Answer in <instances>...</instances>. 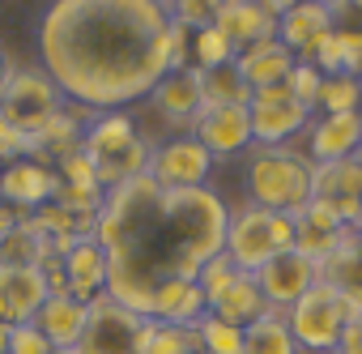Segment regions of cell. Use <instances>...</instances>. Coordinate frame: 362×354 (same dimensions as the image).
Listing matches in <instances>:
<instances>
[{
  "mask_svg": "<svg viewBox=\"0 0 362 354\" xmlns=\"http://www.w3.org/2000/svg\"><path fill=\"white\" fill-rule=\"evenodd\" d=\"M22 218H26V214H18L13 205H5V201H0V235H9V231L22 222Z\"/></svg>",
  "mask_w": 362,
  "mask_h": 354,
  "instance_id": "39",
  "label": "cell"
},
{
  "mask_svg": "<svg viewBox=\"0 0 362 354\" xmlns=\"http://www.w3.org/2000/svg\"><path fill=\"white\" fill-rule=\"evenodd\" d=\"M60 111H64V94L43 69H13L9 86L0 90V115H5L22 137L43 132Z\"/></svg>",
  "mask_w": 362,
  "mask_h": 354,
  "instance_id": "6",
  "label": "cell"
},
{
  "mask_svg": "<svg viewBox=\"0 0 362 354\" xmlns=\"http://www.w3.org/2000/svg\"><path fill=\"white\" fill-rule=\"evenodd\" d=\"M315 111H320V115H349V111H362V77H354V73L324 77L320 98H315Z\"/></svg>",
  "mask_w": 362,
  "mask_h": 354,
  "instance_id": "29",
  "label": "cell"
},
{
  "mask_svg": "<svg viewBox=\"0 0 362 354\" xmlns=\"http://www.w3.org/2000/svg\"><path fill=\"white\" fill-rule=\"evenodd\" d=\"M345 5H354V9H358V13H362V0H345Z\"/></svg>",
  "mask_w": 362,
  "mask_h": 354,
  "instance_id": "47",
  "label": "cell"
},
{
  "mask_svg": "<svg viewBox=\"0 0 362 354\" xmlns=\"http://www.w3.org/2000/svg\"><path fill=\"white\" fill-rule=\"evenodd\" d=\"M337 30V18L328 5H315V0H298L290 13L277 18V39L294 52V60H315L320 43Z\"/></svg>",
  "mask_w": 362,
  "mask_h": 354,
  "instance_id": "15",
  "label": "cell"
},
{
  "mask_svg": "<svg viewBox=\"0 0 362 354\" xmlns=\"http://www.w3.org/2000/svg\"><path fill=\"white\" fill-rule=\"evenodd\" d=\"M286 248H294V218L290 214H273V210H260V205H243V210L230 214L222 252L243 273H256L260 265H269Z\"/></svg>",
  "mask_w": 362,
  "mask_h": 354,
  "instance_id": "5",
  "label": "cell"
},
{
  "mask_svg": "<svg viewBox=\"0 0 362 354\" xmlns=\"http://www.w3.org/2000/svg\"><path fill=\"white\" fill-rule=\"evenodd\" d=\"M307 149H311V162H341V158H354L358 145H362V111H349V115H320L307 124Z\"/></svg>",
  "mask_w": 362,
  "mask_h": 354,
  "instance_id": "20",
  "label": "cell"
},
{
  "mask_svg": "<svg viewBox=\"0 0 362 354\" xmlns=\"http://www.w3.org/2000/svg\"><path fill=\"white\" fill-rule=\"evenodd\" d=\"M354 231H362V210H358V218H354Z\"/></svg>",
  "mask_w": 362,
  "mask_h": 354,
  "instance_id": "43",
  "label": "cell"
},
{
  "mask_svg": "<svg viewBox=\"0 0 362 354\" xmlns=\"http://www.w3.org/2000/svg\"><path fill=\"white\" fill-rule=\"evenodd\" d=\"M81 149L94 158L98 166V188H115L132 175H145L149 171V141L141 137L136 120L128 111H98L86 132H81Z\"/></svg>",
  "mask_w": 362,
  "mask_h": 354,
  "instance_id": "3",
  "label": "cell"
},
{
  "mask_svg": "<svg viewBox=\"0 0 362 354\" xmlns=\"http://www.w3.org/2000/svg\"><path fill=\"white\" fill-rule=\"evenodd\" d=\"M197 333H201V354H247L243 350V329H235L218 316H205L197 324Z\"/></svg>",
  "mask_w": 362,
  "mask_h": 354,
  "instance_id": "31",
  "label": "cell"
},
{
  "mask_svg": "<svg viewBox=\"0 0 362 354\" xmlns=\"http://www.w3.org/2000/svg\"><path fill=\"white\" fill-rule=\"evenodd\" d=\"M349 235H354V227H345V222H341L328 205H320V201H311V205L294 218V248H298L303 256H311L315 265L328 261Z\"/></svg>",
  "mask_w": 362,
  "mask_h": 354,
  "instance_id": "19",
  "label": "cell"
},
{
  "mask_svg": "<svg viewBox=\"0 0 362 354\" xmlns=\"http://www.w3.org/2000/svg\"><path fill=\"white\" fill-rule=\"evenodd\" d=\"M39 60L69 103L124 111L170 73V9L162 0H52Z\"/></svg>",
  "mask_w": 362,
  "mask_h": 354,
  "instance_id": "1",
  "label": "cell"
},
{
  "mask_svg": "<svg viewBox=\"0 0 362 354\" xmlns=\"http://www.w3.org/2000/svg\"><path fill=\"white\" fill-rule=\"evenodd\" d=\"M188 56H192V64H197V69H218V64H230L239 52H235V43H230L218 26H205V30H197V35H192Z\"/></svg>",
  "mask_w": 362,
  "mask_h": 354,
  "instance_id": "30",
  "label": "cell"
},
{
  "mask_svg": "<svg viewBox=\"0 0 362 354\" xmlns=\"http://www.w3.org/2000/svg\"><path fill=\"white\" fill-rule=\"evenodd\" d=\"M56 184H60V175L52 166H43L35 158H18L0 171V201L13 205L18 214H35V210L52 205Z\"/></svg>",
  "mask_w": 362,
  "mask_h": 354,
  "instance_id": "14",
  "label": "cell"
},
{
  "mask_svg": "<svg viewBox=\"0 0 362 354\" xmlns=\"http://www.w3.org/2000/svg\"><path fill=\"white\" fill-rule=\"evenodd\" d=\"M260 5H264L269 13H277V18H281V13H290V9L298 5V0H260Z\"/></svg>",
  "mask_w": 362,
  "mask_h": 354,
  "instance_id": "41",
  "label": "cell"
},
{
  "mask_svg": "<svg viewBox=\"0 0 362 354\" xmlns=\"http://www.w3.org/2000/svg\"><path fill=\"white\" fill-rule=\"evenodd\" d=\"M56 175H60V184H98V166L86 149H73L69 158H60Z\"/></svg>",
  "mask_w": 362,
  "mask_h": 354,
  "instance_id": "36",
  "label": "cell"
},
{
  "mask_svg": "<svg viewBox=\"0 0 362 354\" xmlns=\"http://www.w3.org/2000/svg\"><path fill=\"white\" fill-rule=\"evenodd\" d=\"M239 273H243V269H239V265H235V261H230L226 252H218L214 261H205V265H201V273H197V282H201V290H205V299L214 303V299H218V295H222V290H226V286H230L235 278H239Z\"/></svg>",
  "mask_w": 362,
  "mask_h": 354,
  "instance_id": "33",
  "label": "cell"
},
{
  "mask_svg": "<svg viewBox=\"0 0 362 354\" xmlns=\"http://www.w3.org/2000/svg\"><path fill=\"white\" fill-rule=\"evenodd\" d=\"M311 201L328 205L345 227H354L358 210H362V171L354 158L341 162H315L311 166Z\"/></svg>",
  "mask_w": 362,
  "mask_h": 354,
  "instance_id": "12",
  "label": "cell"
},
{
  "mask_svg": "<svg viewBox=\"0 0 362 354\" xmlns=\"http://www.w3.org/2000/svg\"><path fill=\"white\" fill-rule=\"evenodd\" d=\"M162 5L170 9V22H179L184 30H205L218 22V9H222V0H162Z\"/></svg>",
  "mask_w": 362,
  "mask_h": 354,
  "instance_id": "32",
  "label": "cell"
},
{
  "mask_svg": "<svg viewBox=\"0 0 362 354\" xmlns=\"http://www.w3.org/2000/svg\"><path fill=\"white\" fill-rule=\"evenodd\" d=\"M354 162H358V171H362V145H358V154H354Z\"/></svg>",
  "mask_w": 362,
  "mask_h": 354,
  "instance_id": "45",
  "label": "cell"
},
{
  "mask_svg": "<svg viewBox=\"0 0 362 354\" xmlns=\"http://www.w3.org/2000/svg\"><path fill=\"white\" fill-rule=\"evenodd\" d=\"M247 115H252V141L256 145H286L290 137L307 132V124H311V107L298 103L286 86L256 90L247 103Z\"/></svg>",
  "mask_w": 362,
  "mask_h": 354,
  "instance_id": "9",
  "label": "cell"
},
{
  "mask_svg": "<svg viewBox=\"0 0 362 354\" xmlns=\"http://www.w3.org/2000/svg\"><path fill=\"white\" fill-rule=\"evenodd\" d=\"M315 5H328V9H332V5H341V0H315Z\"/></svg>",
  "mask_w": 362,
  "mask_h": 354,
  "instance_id": "44",
  "label": "cell"
},
{
  "mask_svg": "<svg viewBox=\"0 0 362 354\" xmlns=\"http://www.w3.org/2000/svg\"><path fill=\"white\" fill-rule=\"evenodd\" d=\"M201 94H205V107H247L256 90L247 86V77L230 60L218 69H201Z\"/></svg>",
  "mask_w": 362,
  "mask_h": 354,
  "instance_id": "27",
  "label": "cell"
},
{
  "mask_svg": "<svg viewBox=\"0 0 362 354\" xmlns=\"http://www.w3.org/2000/svg\"><path fill=\"white\" fill-rule=\"evenodd\" d=\"M209 316V299L201 290L197 278H166L153 286V303H149V320L158 324H179V329H197Z\"/></svg>",
  "mask_w": 362,
  "mask_h": 354,
  "instance_id": "17",
  "label": "cell"
},
{
  "mask_svg": "<svg viewBox=\"0 0 362 354\" xmlns=\"http://www.w3.org/2000/svg\"><path fill=\"white\" fill-rule=\"evenodd\" d=\"M18 158H26V137L0 115V166H9V162H18Z\"/></svg>",
  "mask_w": 362,
  "mask_h": 354,
  "instance_id": "37",
  "label": "cell"
},
{
  "mask_svg": "<svg viewBox=\"0 0 362 354\" xmlns=\"http://www.w3.org/2000/svg\"><path fill=\"white\" fill-rule=\"evenodd\" d=\"M35 324L43 329V337L64 354V350H77L81 341V329H86V303L73 299V295H52L43 303V312L35 316Z\"/></svg>",
  "mask_w": 362,
  "mask_h": 354,
  "instance_id": "24",
  "label": "cell"
},
{
  "mask_svg": "<svg viewBox=\"0 0 362 354\" xmlns=\"http://www.w3.org/2000/svg\"><path fill=\"white\" fill-rule=\"evenodd\" d=\"M107 273H111V261H107V248L86 235V239H73L64 248V278H69V295L90 303L107 290Z\"/></svg>",
  "mask_w": 362,
  "mask_h": 354,
  "instance_id": "18",
  "label": "cell"
},
{
  "mask_svg": "<svg viewBox=\"0 0 362 354\" xmlns=\"http://www.w3.org/2000/svg\"><path fill=\"white\" fill-rule=\"evenodd\" d=\"M64 354H73V350H64Z\"/></svg>",
  "mask_w": 362,
  "mask_h": 354,
  "instance_id": "48",
  "label": "cell"
},
{
  "mask_svg": "<svg viewBox=\"0 0 362 354\" xmlns=\"http://www.w3.org/2000/svg\"><path fill=\"white\" fill-rule=\"evenodd\" d=\"M354 244H358V252H362V231H354Z\"/></svg>",
  "mask_w": 362,
  "mask_h": 354,
  "instance_id": "46",
  "label": "cell"
},
{
  "mask_svg": "<svg viewBox=\"0 0 362 354\" xmlns=\"http://www.w3.org/2000/svg\"><path fill=\"white\" fill-rule=\"evenodd\" d=\"M315 282H320V265H315L311 256H303L298 248H286V252H277L269 265L256 269V286L264 290L269 307H281V312L294 307Z\"/></svg>",
  "mask_w": 362,
  "mask_h": 354,
  "instance_id": "11",
  "label": "cell"
},
{
  "mask_svg": "<svg viewBox=\"0 0 362 354\" xmlns=\"http://www.w3.org/2000/svg\"><path fill=\"white\" fill-rule=\"evenodd\" d=\"M9 77H13V60H9V52L0 47V90L9 86Z\"/></svg>",
  "mask_w": 362,
  "mask_h": 354,
  "instance_id": "40",
  "label": "cell"
},
{
  "mask_svg": "<svg viewBox=\"0 0 362 354\" xmlns=\"http://www.w3.org/2000/svg\"><path fill=\"white\" fill-rule=\"evenodd\" d=\"M269 312V299H264V290L256 286V273H239L214 303H209V316H218V320H226V324H235V329H247L252 320H260Z\"/></svg>",
  "mask_w": 362,
  "mask_h": 354,
  "instance_id": "23",
  "label": "cell"
},
{
  "mask_svg": "<svg viewBox=\"0 0 362 354\" xmlns=\"http://www.w3.org/2000/svg\"><path fill=\"white\" fill-rule=\"evenodd\" d=\"M320 86H324V73L311 64V60H298L294 69H290V77H286V90L298 98V103H307L311 111H315V98H320Z\"/></svg>",
  "mask_w": 362,
  "mask_h": 354,
  "instance_id": "34",
  "label": "cell"
},
{
  "mask_svg": "<svg viewBox=\"0 0 362 354\" xmlns=\"http://www.w3.org/2000/svg\"><path fill=\"white\" fill-rule=\"evenodd\" d=\"M47 235L30 218H22L9 235H0V269H35L47 256Z\"/></svg>",
  "mask_w": 362,
  "mask_h": 354,
  "instance_id": "26",
  "label": "cell"
},
{
  "mask_svg": "<svg viewBox=\"0 0 362 354\" xmlns=\"http://www.w3.org/2000/svg\"><path fill=\"white\" fill-rule=\"evenodd\" d=\"M235 64H239V73L247 77L252 90H269V86H286V77H290V69H294L298 60H294V52L273 35V39H260V43L243 47V52L235 56Z\"/></svg>",
  "mask_w": 362,
  "mask_h": 354,
  "instance_id": "22",
  "label": "cell"
},
{
  "mask_svg": "<svg viewBox=\"0 0 362 354\" xmlns=\"http://www.w3.org/2000/svg\"><path fill=\"white\" fill-rule=\"evenodd\" d=\"M136 354H201V333L197 329H179V324L145 320Z\"/></svg>",
  "mask_w": 362,
  "mask_h": 354,
  "instance_id": "28",
  "label": "cell"
},
{
  "mask_svg": "<svg viewBox=\"0 0 362 354\" xmlns=\"http://www.w3.org/2000/svg\"><path fill=\"white\" fill-rule=\"evenodd\" d=\"M141 333H145V316L128 312L103 290L98 299L86 303V329L73 354H136Z\"/></svg>",
  "mask_w": 362,
  "mask_h": 354,
  "instance_id": "7",
  "label": "cell"
},
{
  "mask_svg": "<svg viewBox=\"0 0 362 354\" xmlns=\"http://www.w3.org/2000/svg\"><path fill=\"white\" fill-rule=\"evenodd\" d=\"M0 354H9V329L0 324Z\"/></svg>",
  "mask_w": 362,
  "mask_h": 354,
  "instance_id": "42",
  "label": "cell"
},
{
  "mask_svg": "<svg viewBox=\"0 0 362 354\" xmlns=\"http://www.w3.org/2000/svg\"><path fill=\"white\" fill-rule=\"evenodd\" d=\"M354 316H358V307L345 295H337L328 282H315L294 307H286V324L303 354H337Z\"/></svg>",
  "mask_w": 362,
  "mask_h": 354,
  "instance_id": "4",
  "label": "cell"
},
{
  "mask_svg": "<svg viewBox=\"0 0 362 354\" xmlns=\"http://www.w3.org/2000/svg\"><path fill=\"white\" fill-rule=\"evenodd\" d=\"M192 137L218 158H235V154H247L256 141H252V115L247 107H205L192 124Z\"/></svg>",
  "mask_w": 362,
  "mask_h": 354,
  "instance_id": "13",
  "label": "cell"
},
{
  "mask_svg": "<svg viewBox=\"0 0 362 354\" xmlns=\"http://www.w3.org/2000/svg\"><path fill=\"white\" fill-rule=\"evenodd\" d=\"M214 26L235 43V52H243V47L277 35V13H269L260 0H222Z\"/></svg>",
  "mask_w": 362,
  "mask_h": 354,
  "instance_id": "21",
  "label": "cell"
},
{
  "mask_svg": "<svg viewBox=\"0 0 362 354\" xmlns=\"http://www.w3.org/2000/svg\"><path fill=\"white\" fill-rule=\"evenodd\" d=\"M52 299L47 278L35 269H0V324L13 329V324H30L43 303Z\"/></svg>",
  "mask_w": 362,
  "mask_h": 354,
  "instance_id": "16",
  "label": "cell"
},
{
  "mask_svg": "<svg viewBox=\"0 0 362 354\" xmlns=\"http://www.w3.org/2000/svg\"><path fill=\"white\" fill-rule=\"evenodd\" d=\"M337 354H362V312H358V316H354V324L345 329V337H341Z\"/></svg>",
  "mask_w": 362,
  "mask_h": 354,
  "instance_id": "38",
  "label": "cell"
},
{
  "mask_svg": "<svg viewBox=\"0 0 362 354\" xmlns=\"http://www.w3.org/2000/svg\"><path fill=\"white\" fill-rule=\"evenodd\" d=\"M311 166H315L311 158L290 154L286 145H252L243 166L247 205L298 218L311 205Z\"/></svg>",
  "mask_w": 362,
  "mask_h": 354,
  "instance_id": "2",
  "label": "cell"
},
{
  "mask_svg": "<svg viewBox=\"0 0 362 354\" xmlns=\"http://www.w3.org/2000/svg\"><path fill=\"white\" fill-rule=\"evenodd\" d=\"M149 111L179 132H192L197 115L205 111V94H201V69L184 64V69H170L153 90H149Z\"/></svg>",
  "mask_w": 362,
  "mask_h": 354,
  "instance_id": "10",
  "label": "cell"
},
{
  "mask_svg": "<svg viewBox=\"0 0 362 354\" xmlns=\"http://www.w3.org/2000/svg\"><path fill=\"white\" fill-rule=\"evenodd\" d=\"M209 171H214V154L192 137V132H179V137H166L149 149V180L158 188H201L209 184Z\"/></svg>",
  "mask_w": 362,
  "mask_h": 354,
  "instance_id": "8",
  "label": "cell"
},
{
  "mask_svg": "<svg viewBox=\"0 0 362 354\" xmlns=\"http://www.w3.org/2000/svg\"><path fill=\"white\" fill-rule=\"evenodd\" d=\"M243 350L247 354H303L290 324H286V312L281 307H269L260 320H252L243 329Z\"/></svg>",
  "mask_w": 362,
  "mask_h": 354,
  "instance_id": "25",
  "label": "cell"
},
{
  "mask_svg": "<svg viewBox=\"0 0 362 354\" xmlns=\"http://www.w3.org/2000/svg\"><path fill=\"white\" fill-rule=\"evenodd\" d=\"M9 354H60L47 337H43V329L30 320V324H13L9 329Z\"/></svg>",
  "mask_w": 362,
  "mask_h": 354,
  "instance_id": "35",
  "label": "cell"
}]
</instances>
